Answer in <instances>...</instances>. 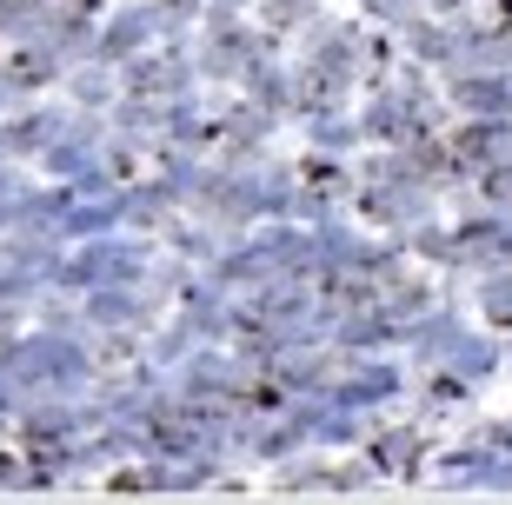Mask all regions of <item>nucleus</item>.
Listing matches in <instances>:
<instances>
[]
</instances>
